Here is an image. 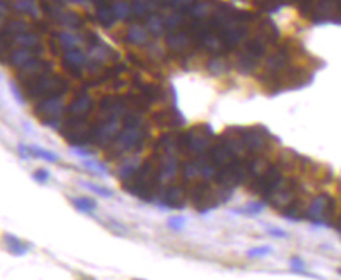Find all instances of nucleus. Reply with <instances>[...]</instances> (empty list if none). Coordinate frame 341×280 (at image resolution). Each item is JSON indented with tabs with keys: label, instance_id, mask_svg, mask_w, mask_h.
<instances>
[{
	"label": "nucleus",
	"instance_id": "obj_1",
	"mask_svg": "<svg viewBox=\"0 0 341 280\" xmlns=\"http://www.w3.org/2000/svg\"><path fill=\"white\" fill-rule=\"evenodd\" d=\"M162 180L160 161L155 163L154 160H146L140 164L133 177L122 182V188L143 202H157L163 189Z\"/></svg>",
	"mask_w": 341,
	"mask_h": 280
},
{
	"label": "nucleus",
	"instance_id": "obj_2",
	"mask_svg": "<svg viewBox=\"0 0 341 280\" xmlns=\"http://www.w3.org/2000/svg\"><path fill=\"white\" fill-rule=\"evenodd\" d=\"M189 202L199 213H208L218 208L221 204L227 202L232 196V189L219 188L213 189L211 185L205 180H200L189 188Z\"/></svg>",
	"mask_w": 341,
	"mask_h": 280
},
{
	"label": "nucleus",
	"instance_id": "obj_3",
	"mask_svg": "<svg viewBox=\"0 0 341 280\" xmlns=\"http://www.w3.org/2000/svg\"><path fill=\"white\" fill-rule=\"evenodd\" d=\"M149 137V132L147 129L143 127H133V129H126L124 127L118 137L115 138L108 149H107V160H116L119 156H124L129 152H140L146 140Z\"/></svg>",
	"mask_w": 341,
	"mask_h": 280
},
{
	"label": "nucleus",
	"instance_id": "obj_4",
	"mask_svg": "<svg viewBox=\"0 0 341 280\" xmlns=\"http://www.w3.org/2000/svg\"><path fill=\"white\" fill-rule=\"evenodd\" d=\"M71 83L61 75H44L27 89H24L25 99L31 102H41L49 97H63L69 91Z\"/></svg>",
	"mask_w": 341,
	"mask_h": 280
},
{
	"label": "nucleus",
	"instance_id": "obj_5",
	"mask_svg": "<svg viewBox=\"0 0 341 280\" xmlns=\"http://www.w3.org/2000/svg\"><path fill=\"white\" fill-rule=\"evenodd\" d=\"M91 126L93 124L88 122V116L69 115L63 119L58 132L72 147H85L91 144Z\"/></svg>",
	"mask_w": 341,
	"mask_h": 280
},
{
	"label": "nucleus",
	"instance_id": "obj_6",
	"mask_svg": "<svg viewBox=\"0 0 341 280\" xmlns=\"http://www.w3.org/2000/svg\"><path fill=\"white\" fill-rule=\"evenodd\" d=\"M213 129L208 124L194 126L189 130L178 133V152L202 155L210 147Z\"/></svg>",
	"mask_w": 341,
	"mask_h": 280
},
{
	"label": "nucleus",
	"instance_id": "obj_7",
	"mask_svg": "<svg viewBox=\"0 0 341 280\" xmlns=\"http://www.w3.org/2000/svg\"><path fill=\"white\" fill-rule=\"evenodd\" d=\"M63 111H64L63 97H49L35 104V108H33V113L39 118L41 124L52 130H60L61 122L64 119Z\"/></svg>",
	"mask_w": 341,
	"mask_h": 280
},
{
	"label": "nucleus",
	"instance_id": "obj_8",
	"mask_svg": "<svg viewBox=\"0 0 341 280\" xmlns=\"http://www.w3.org/2000/svg\"><path fill=\"white\" fill-rule=\"evenodd\" d=\"M119 132V119L104 116L91 126V144H96L99 147H108Z\"/></svg>",
	"mask_w": 341,
	"mask_h": 280
},
{
	"label": "nucleus",
	"instance_id": "obj_9",
	"mask_svg": "<svg viewBox=\"0 0 341 280\" xmlns=\"http://www.w3.org/2000/svg\"><path fill=\"white\" fill-rule=\"evenodd\" d=\"M334 213H335V200L327 194H320L310 204V208L307 211V218L315 226H331L334 219Z\"/></svg>",
	"mask_w": 341,
	"mask_h": 280
},
{
	"label": "nucleus",
	"instance_id": "obj_10",
	"mask_svg": "<svg viewBox=\"0 0 341 280\" xmlns=\"http://www.w3.org/2000/svg\"><path fill=\"white\" fill-rule=\"evenodd\" d=\"M186 189H183L180 185L170 183L163 186L157 204L168 210H183L186 207Z\"/></svg>",
	"mask_w": 341,
	"mask_h": 280
},
{
	"label": "nucleus",
	"instance_id": "obj_11",
	"mask_svg": "<svg viewBox=\"0 0 341 280\" xmlns=\"http://www.w3.org/2000/svg\"><path fill=\"white\" fill-rule=\"evenodd\" d=\"M53 71V64L47 60H39V58H31L28 63H25L22 68L17 69V80L25 77H41V75H49Z\"/></svg>",
	"mask_w": 341,
	"mask_h": 280
},
{
	"label": "nucleus",
	"instance_id": "obj_12",
	"mask_svg": "<svg viewBox=\"0 0 341 280\" xmlns=\"http://www.w3.org/2000/svg\"><path fill=\"white\" fill-rule=\"evenodd\" d=\"M154 119L157 121L158 126L163 127H181L185 124V118L180 113L177 107H170L162 111H157L154 115Z\"/></svg>",
	"mask_w": 341,
	"mask_h": 280
},
{
	"label": "nucleus",
	"instance_id": "obj_13",
	"mask_svg": "<svg viewBox=\"0 0 341 280\" xmlns=\"http://www.w3.org/2000/svg\"><path fill=\"white\" fill-rule=\"evenodd\" d=\"M94 108V102L93 99L89 97L88 91H82L75 96V99H72V102L69 104V107L66 108V111L69 115H78V116H88L91 111Z\"/></svg>",
	"mask_w": 341,
	"mask_h": 280
},
{
	"label": "nucleus",
	"instance_id": "obj_14",
	"mask_svg": "<svg viewBox=\"0 0 341 280\" xmlns=\"http://www.w3.org/2000/svg\"><path fill=\"white\" fill-rule=\"evenodd\" d=\"M166 44L170 50L181 52L185 50L191 44L189 31H180V30H170L166 35Z\"/></svg>",
	"mask_w": 341,
	"mask_h": 280
},
{
	"label": "nucleus",
	"instance_id": "obj_15",
	"mask_svg": "<svg viewBox=\"0 0 341 280\" xmlns=\"http://www.w3.org/2000/svg\"><path fill=\"white\" fill-rule=\"evenodd\" d=\"M13 44H17L20 49H28V50H38L39 53L44 50L39 36H36L35 33H20V35L13 36Z\"/></svg>",
	"mask_w": 341,
	"mask_h": 280
},
{
	"label": "nucleus",
	"instance_id": "obj_16",
	"mask_svg": "<svg viewBox=\"0 0 341 280\" xmlns=\"http://www.w3.org/2000/svg\"><path fill=\"white\" fill-rule=\"evenodd\" d=\"M96 20L99 22V24L110 30L113 25L116 24V14H115V9H113V5H105V6H97L96 9Z\"/></svg>",
	"mask_w": 341,
	"mask_h": 280
},
{
	"label": "nucleus",
	"instance_id": "obj_17",
	"mask_svg": "<svg viewBox=\"0 0 341 280\" xmlns=\"http://www.w3.org/2000/svg\"><path fill=\"white\" fill-rule=\"evenodd\" d=\"M9 6H13L16 13H20V14H30L31 17L39 16V8L36 0H14Z\"/></svg>",
	"mask_w": 341,
	"mask_h": 280
},
{
	"label": "nucleus",
	"instance_id": "obj_18",
	"mask_svg": "<svg viewBox=\"0 0 341 280\" xmlns=\"http://www.w3.org/2000/svg\"><path fill=\"white\" fill-rule=\"evenodd\" d=\"M9 58H8V64L13 66V68L19 69L22 68L25 63H28L31 58H33V50H28V49H16V50H11L9 53Z\"/></svg>",
	"mask_w": 341,
	"mask_h": 280
},
{
	"label": "nucleus",
	"instance_id": "obj_19",
	"mask_svg": "<svg viewBox=\"0 0 341 280\" xmlns=\"http://www.w3.org/2000/svg\"><path fill=\"white\" fill-rule=\"evenodd\" d=\"M140 161L136 160V158H127V160H124V163L119 166V169H118V177H119V180L121 182H126L129 180L130 177H133V174L138 171V167H140Z\"/></svg>",
	"mask_w": 341,
	"mask_h": 280
},
{
	"label": "nucleus",
	"instance_id": "obj_20",
	"mask_svg": "<svg viewBox=\"0 0 341 280\" xmlns=\"http://www.w3.org/2000/svg\"><path fill=\"white\" fill-rule=\"evenodd\" d=\"M126 41L130 42V44H135V46H144V44L147 42V31H146V28H143L141 25H132L127 30Z\"/></svg>",
	"mask_w": 341,
	"mask_h": 280
},
{
	"label": "nucleus",
	"instance_id": "obj_21",
	"mask_svg": "<svg viewBox=\"0 0 341 280\" xmlns=\"http://www.w3.org/2000/svg\"><path fill=\"white\" fill-rule=\"evenodd\" d=\"M58 22L63 27L72 28V30H78V28H82V25H83L82 17L78 16L77 13H74V11H63V13L58 16Z\"/></svg>",
	"mask_w": 341,
	"mask_h": 280
},
{
	"label": "nucleus",
	"instance_id": "obj_22",
	"mask_svg": "<svg viewBox=\"0 0 341 280\" xmlns=\"http://www.w3.org/2000/svg\"><path fill=\"white\" fill-rule=\"evenodd\" d=\"M28 31V24L22 19H13L8 20L6 24L3 25V35H9V36H16L20 35V33H27Z\"/></svg>",
	"mask_w": 341,
	"mask_h": 280
},
{
	"label": "nucleus",
	"instance_id": "obj_23",
	"mask_svg": "<svg viewBox=\"0 0 341 280\" xmlns=\"http://www.w3.org/2000/svg\"><path fill=\"white\" fill-rule=\"evenodd\" d=\"M5 240H6L9 252L14 254V255H25L30 249V244L19 240L17 237H14V235H6Z\"/></svg>",
	"mask_w": 341,
	"mask_h": 280
},
{
	"label": "nucleus",
	"instance_id": "obj_24",
	"mask_svg": "<svg viewBox=\"0 0 341 280\" xmlns=\"http://www.w3.org/2000/svg\"><path fill=\"white\" fill-rule=\"evenodd\" d=\"M122 126L126 129L143 127V113L138 110H127V113L122 118Z\"/></svg>",
	"mask_w": 341,
	"mask_h": 280
},
{
	"label": "nucleus",
	"instance_id": "obj_25",
	"mask_svg": "<svg viewBox=\"0 0 341 280\" xmlns=\"http://www.w3.org/2000/svg\"><path fill=\"white\" fill-rule=\"evenodd\" d=\"M28 147H30L31 156H36V158H41V160L49 161V163H58L60 161V156L52 150L42 149V147H39V145H28Z\"/></svg>",
	"mask_w": 341,
	"mask_h": 280
},
{
	"label": "nucleus",
	"instance_id": "obj_26",
	"mask_svg": "<svg viewBox=\"0 0 341 280\" xmlns=\"http://www.w3.org/2000/svg\"><path fill=\"white\" fill-rule=\"evenodd\" d=\"M146 24H147V30H149V31L152 33V35H155V36L162 35L163 30L166 28V27H165V20H163V17L157 16V14L147 16V17H146Z\"/></svg>",
	"mask_w": 341,
	"mask_h": 280
},
{
	"label": "nucleus",
	"instance_id": "obj_27",
	"mask_svg": "<svg viewBox=\"0 0 341 280\" xmlns=\"http://www.w3.org/2000/svg\"><path fill=\"white\" fill-rule=\"evenodd\" d=\"M72 204L77 210H80L82 213H86V215H91V213L97 208L96 200H93L91 197H75V199H72Z\"/></svg>",
	"mask_w": 341,
	"mask_h": 280
},
{
	"label": "nucleus",
	"instance_id": "obj_28",
	"mask_svg": "<svg viewBox=\"0 0 341 280\" xmlns=\"http://www.w3.org/2000/svg\"><path fill=\"white\" fill-rule=\"evenodd\" d=\"M63 61L64 63H71V64L85 66L86 64V55L80 49L66 50V53L63 55Z\"/></svg>",
	"mask_w": 341,
	"mask_h": 280
},
{
	"label": "nucleus",
	"instance_id": "obj_29",
	"mask_svg": "<svg viewBox=\"0 0 341 280\" xmlns=\"http://www.w3.org/2000/svg\"><path fill=\"white\" fill-rule=\"evenodd\" d=\"M58 42L63 49L72 50V49H77L78 42H80V38L74 36L69 31H61V33H58Z\"/></svg>",
	"mask_w": 341,
	"mask_h": 280
},
{
	"label": "nucleus",
	"instance_id": "obj_30",
	"mask_svg": "<svg viewBox=\"0 0 341 280\" xmlns=\"http://www.w3.org/2000/svg\"><path fill=\"white\" fill-rule=\"evenodd\" d=\"M39 6H41V11L42 13L47 16V17H50V19H58V16L63 13V8H61V5L60 3H53V2H47V0H41V3H39Z\"/></svg>",
	"mask_w": 341,
	"mask_h": 280
},
{
	"label": "nucleus",
	"instance_id": "obj_31",
	"mask_svg": "<svg viewBox=\"0 0 341 280\" xmlns=\"http://www.w3.org/2000/svg\"><path fill=\"white\" fill-rule=\"evenodd\" d=\"M113 9H115L118 20H127L132 13L130 5L127 2H124V0H116V2L113 3Z\"/></svg>",
	"mask_w": 341,
	"mask_h": 280
},
{
	"label": "nucleus",
	"instance_id": "obj_32",
	"mask_svg": "<svg viewBox=\"0 0 341 280\" xmlns=\"http://www.w3.org/2000/svg\"><path fill=\"white\" fill-rule=\"evenodd\" d=\"M83 164L88 171L91 172H94L97 175H107L108 174V167L104 164V163H100L97 160H93V158H85L83 160Z\"/></svg>",
	"mask_w": 341,
	"mask_h": 280
},
{
	"label": "nucleus",
	"instance_id": "obj_33",
	"mask_svg": "<svg viewBox=\"0 0 341 280\" xmlns=\"http://www.w3.org/2000/svg\"><path fill=\"white\" fill-rule=\"evenodd\" d=\"M165 20V27L169 28V30H177L181 22H183V13H180V11H174L172 14H168L163 17Z\"/></svg>",
	"mask_w": 341,
	"mask_h": 280
},
{
	"label": "nucleus",
	"instance_id": "obj_34",
	"mask_svg": "<svg viewBox=\"0 0 341 280\" xmlns=\"http://www.w3.org/2000/svg\"><path fill=\"white\" fill-rule=\"evenodd\" d=\"M199 174H200V169H199L197 158L189 160V161H186L183 164V175H185V178H194Z\"/></svg>",
	"mask_w": 341,
	"mask_h": 280
},
{
	"label": "nucleus",
	"instance_id": "obj_35",
	"mask_svg": "<svg viewBox=\"0 0 341 280\" xmlns=\"http://www.w3.org/2000/svg\"><path fill=\"white\" fill-rule=\"evenodd\" d=\"M196 2L197 0H170L169 8H172L174 11H180V13H185V11H189V8Z\"/></svg>",
	"mask_w": 341,
	"mask_h": 280
},
{
	"label": "nucleus",
	"instance_id": "obj_36",
	"mask_svg": "<svg viewBox=\"0 0 341 280\" xmlns=\"http://www.w3.org/2000/svg\"><path fill=\"white\" fill-rule=\"evenodd\" d=\"M207 68L211 75H222L225 72V63L219 58H213L208 61Z\"/></svg>",
	"mask_w": 341,
	"mask_h": 280
},
{
	"label": "nucleus",
	"instance_id": "obj_37",
	"mask_svg": "<svg viewBox=\"0 0 341 280\" xmlns=\"http://www.w3.org/2000/svg\"><path fill=\"white\" fill-rule=\"evenodd\" d=\"M82 185L88 189H91V191H94L96 194L102 196V197H113L115 196V193L111 191V189L108 188H104V186H99L96 183H91V182H82Z\"/></svg>",
	"mask_w": 341,
	"mask_h": 280
},
{
	"label": "nucleus",
	"instance_id": "obj_38",
	"mask_svg": "<svg viewBox=\"0 0 341 280\" xmlns=\"http://www.w3.org/2000/svg\"><path fill=\"white\" fill-rule=\"evenodd\" d=\"M9 88H11V94L14 96V99L17 100L19 105H24L25 104V96H24V91H22V88L19 86V83L16 82H9Z\"/></svg>",
	"mask_w": 341,
	"mask_h": 280
},
{
	"label": "nucleus",
	"instance_id": "obj_39",
	"mask_svg": "<svg viewBox=\"0 0 341 280\" xmlns=\"http://www.w3.org/2000/svg\"><path fill=\"white\" fill-rule=\"evenodd\" d=\"M185 224H186V218H183V216H170L168 219V227L175 232H180L183 229Z\"/></svg>",
	"mask_w": 341,
	"mask_h": 280
},
{
	"label": "nucleus",
	"instance_id": "obj_40",
	"mask_svg": "<svg viewBox=\"0 0 341 280\" xmlns=\"http://www.w3.org/2000/svg\"><path fill=\"white\" fill-rule=\"evenodd\" d=\"M271 251H272L271 246H260V248H254V249L249 251L247 255H249V257H252V259H257V257H265V255H268Z\"/></svg>",
	"mask_w": 341,
	"mask_h": 280
},
{
	"label": "nucleus",
	"instance_id": "obj_41",
	"mask_svg": "<svg viewBox=\"0 0 341 280\" xmlns=\"http://www.w3.org/2000/svg\"><path fill=\"white\" fill-rule=\"evenodd\" d=\"M263 204H249L246 208H241V210H235V213H247V215H257V213H260L261 210H263Z\"/></svg>",
	"mask_w": 341,
	"mask_h": 280
},
{
	"label": "nucleus",
	"instance_id": "obj_42",
	"mask_svg": "<svg viewBox=\"0 0 341 280\" xmlns=\"http://www.w3.org/2000/svg\"><path fill=\"white\" fill-rule=\"evenodd\" d=\"M33 178H35V180L39 182V183H45V182H49L50 172L47 169H36L35 172H33Z\"/></svg>",
	"mask_w": 341,
	"mask_h": 280
},
{
	"label": "nucleus",
	"instance_id": "obj_43",
	"mask_svg": "<svg viewBox=\"0 0 341 280\" xmlns=\"http://www.w3.org/2000/svg\"><path fill=\"white\" fill-rule=\"evenodd\" d=\"M291 268L296 273H304L305 265H304V262L299 259V257H293V259H291Z\"/></svg>",
	"mask_w": 341,
	"mask_h": 280
},
{
	"label": "nucleus",
	"instance_id": "obj_44",
	"mask_svg": "<svg viewBox=\"0 0 341 280\" xmlns=\"http://www.w3.org/2000/svg\"><path fill=\"white\" fill-rule=\"evenodd\" d=\"M17 150H19V155H20L24 160H28L30 156H31V153H30V147H27V145H24L22 142L17 145Z\"/></svg>",
	"mask_w": 341,
	"mask_h": 280
},
{
	"label": "nucleus",
	"instance_id": "obj_45",
	"mask_svg": "<svg viewBox=\"0 0 341 280\" xmlns=\"http://www.w3.org/2000/svg\"><path fill=\"white\" fill-rule=\"evenodd\" d=\"M268 232H269V235H272V237H279V238H285V237H288V233H287V232L279 230V229H269Z\"/></svg>",
	"mask_w": 341,
	"mask_h": 280
},
{
	"label": "nucleus",
	"instance_id": "obj_46",
	"mask_svg": "<svg viewBox=\"0 0 341 280\" xmlns=\"http://www.w3.org/2000/svg\"><path fill=\"white\" fill-rule=\"evenodd\" d=\"M93 3H96L97 6H105V5H111L113 0H91Z\"/></svg>",
	"mask_w": 341,
	"mask_h": 280
},
{
	"label": "nucleus",
	"instance_id": "obj_47",
	"mask_svg": "<svg viewBox=\"0 0 341 280\" xmlns=\"http://www.w3.org/2000/svg\"><path fill=\"white\" fill-rule=\"evenodd\" d=\"M71 2H74V3H85V2H88V0H71Z\"/></svg>",
	"mask_w": 341,
	"mask_h": 280
},
{
	"label": "nucleus",
	"instance_id": "obj_48",
	"mask_svg": "<svg viewBox=\"0 0 341 280\" xmlns=\"http://www.w3.org/2000/svg\"><path fill=\"white\" fill-rule=\"evenodd\" d=\"M338 230L341 232V218H340V221H338Z\"/></svg>",
	"mask_w": 341,
	"mask_h": 280
},
{
	"label": "nucleus",
	"instance_id": "obj_49",
	"mask_svg": "<svg viewBox=\"0 0 341 280\" xmlns=\"http://www.w3.org/2000/svg\"><path fill=\"white\" fill-rule=\"evenodd\" d=\"M135 280H144V279H135Z\"/></svg>",
	"mask_w": 341,
	"mask_h": 280
},
{
	"label": "nucleus",
	"instance_id": "obj_50",
	"mask_svg": "<svg viewBox=\"0 0 341 280\" xmlns=\"http://www.w3.org/2000/svg\"><path fill=\"white\" fill-rule=\"evenodd\" d=\"M61 2H63V0H61Z\"/></svg>",
	"mask_w": 341,
	"mask_h": 280
}]
</instances>
